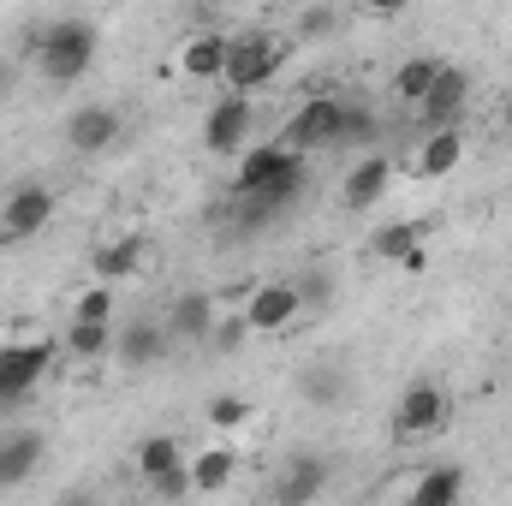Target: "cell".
Here are the masks:
<instances>
[{
    "mask_svg": "<svg viewBox=\"0 0 512 506\" xmlns=\"http://www.w3.org/2000/svg\"><path fill=\"white\" fill-rule=\"evenodd\" d=\"M96 48H102V36L90 18H54V24H36V36H30V60H36L42 84H54V90H72L96 66Z\"/></svg>",
    "mask_w": 512,
    "mask_h": 506,
    "instance_id": "6da1fadb",
    "label": "cell"
},
{
    "mask_svg": "<svg viewBox=\"0 0 512 506\" xmlns=\"http://www.w3.org/2000/svg\"><path fill=\"white\" fill-rule=\"evenodd\" d=\"M453 423V399H447V387H435V381H411L399 399H393V435L399 441H429V435H441Z\"/></svg>",
    "mask_w": 512,
    "mask_h": 506,
    "instance_id": "7a4b0ae2",
    "label": "cell"
},
{
    "mask_svg": "<svg viewBox=\"0 0 512 506\" xmlns=\"http://www.w3.org/2000/svg\"><path fill=\"white\" fill-rule=\"evenodd\" d=\"M274 78H280V48H274L262 30H245V36H233V42H227V72H221V84H227V90L256 96V90H268Z\"/></svg>",
    "mask_w": 512,
    "mask_h": 506,
    "instance_id": "3957f363",
    "label": "cell"
},
{
    "mask_svg": "<svg viewBox=\"0 0 512 506\" xmlns=\"http://www.w3.org/2000/svg\"><path fill=\"white\" fill-rule=\"evenodd\" d=\"M54 340H42V334H30V340H6L0 346V393H6V405H24L42 376H48V364H54Z\"/></svg>",
    "mask_w": 512,
    "mask_h": 506,
    "instance_id": "277c9868",
    "label": "cell"
},
{
    "mask_svg": "<svg viewBox=\"0 0 512 506\" xmlns=\"http://www.w3.org/2000/svg\"><path fill=\"white\" fill-rule=\"evenodd\" d=\"M340 120H346V102H340V96H310V102H298L292 120L280 126V143L298 149V155L334 149V143H340Z\"/></svg>",
    "mask_w": 512,
    "mask_h": 506,
    "instance_id": "5b68a950",
    "label": "cell"
},
{
    "mask_svg": "<svg viewBox=\"0 0 512 506\" xmlns=\"http://www.w3.org/2000/svg\"><path fill=\"white\" fill-rule=\"evenodd\" d=\"M54 209H60V197H54L48 185H18V191H6V203H0V239H6V245L42 239L48 221H54Z\"/></svg>",
    "mask_w": 512,
    "mask_h": 506,
    "instance_id": "8992f818",
    "label": "cell"
},
{
    "mask_svg": "<svg viewBox=\"0 0 512 506\" xmlns=\"http://www.w3.org/2000/svg\"><path fill=\"white\" fill-rule=\"evenodd\" d=\"M286 173H304V155H298V149H286L280 137H274V143H256V149H239L233 197H251V191H268V185H280Z\"/></svg>",
    "mask_w": 512,
    "mask_h": 506,
    "instance_id": "52a82bcc",
    "label": "cell"
},
{
    "mask_svg": "<svg viewBox=\"0 0 512 506\" xmlns=\"http://www.w3.org/2000/svg\"><path fill=\"white\" fill-rule=\"evenodd\" d=\"M251 126H256V102L239 96V90H227V96L203 114V149H209V155H239L245 137H251Z\"/></svg>",
    "mask_w": 512,
    "mask_h": 506,
    "instance_id": "ba28073f",
    "label": "cell"
},
{
    "mask_svg": "<svg viewBox=\"0 0 512 506\" xmlns=\"http://www.w3.org/2000/svg\"><path fill=\"white\" fill-rule=\"evenodd\" d=\"M239 316H245V328H251V334H286V328L304 316V298H298V286H292V280H262L251 298H245V310H239Z\"/></svg>",
    "mask_w": 512,
    "mask_h": 506,
    "instance_id": "9c48e42d",
    "label": "cell"
},
{
    "mask_svg": "<svg viewBox=\"0 0 512 506\" xmlns=\"http://www.w3.org/2000/svg\"><path fill=\"white\" fill-rule=\"evenodd\" d=\"M465 108H471V72H465V66H441L435 84H429L423 102H417V120H423V131L429 126H459Z\"/></svg>",
    "mask_w": 512,
    "mask_h": 506,
    "instance_id": "30bf717a",
    "label": "cell"
},
{
    "mask_svg": "<svg viewBox=\"0 0 512 506\" xmlns=\"http://www.w3.org/2000/svg\"><path fill=\"white\" fill-rule=\"evenodd\" d=\"M167 346H173L167 322L131 316L126 328H114V358H120L126 370H149V364H161V358H167Z\"/></svg>",
    "mask_w": 512,
    "mask_h": 506,
    "instance_id": "8fae6325",
    "label": "cell"
},
{
    "mask_svg": "<svg viewBox=\"0 0 512 506\" xmlns=\"http://www.w3.org/2000/svg\"><path fill=\"white\" fill-rule=\"evenodd\" d=\"M120 143V114L108 102H90V108H72L66 114V149L72 155H102Z\"/></svg>",
    "mask_w": 512,
    "mask_h": 506,
    "instance_id": "7c38bea8",
    "label": "cell"
},
{
    "mask_svg": "<svg viewBox=\"0 0 512 506\" xmlns=\"http://www.w3.org/2000/svg\"><path fill=\"white\" fill-rule=\"evenodd\" d=\"M42 459H48V435H42V429H12V435H0V489L30 483V477L42 471Z\"/></svg>",
    "mask_w": 512,
    "mask_h": 506,
    "instance_id": "4fadbf2b",
    "label": "cell"
},
{
    "mask_svg": "<svg viewBox=\"0 0 512 506\" xmlns=\"http://www.w3.org/2000/svg\"><path fill=\"white\" fill-rule=\"evenodd\" d=\"M387 185H393V161L376 149V155L352 161V173H346V185H340V203H346L352 215H370V209L387 197Z\"/></svg>",
    "mask_w": 512,
    "mask_h": 506,
    "instance_id": "5bb4252c",
    "label": "cell"
},
{
    "mask_svg": "<svg viewBox=\"0 0 512 506\" xmlns=\"http://www.w3.org/2000/svg\"><path fill=\"white\" fill-rule=\"evenodd\" d=\"M227 30H191L185 42H179V72L185 78H197V84H221V72H227Z\"/></svg>",
    "mask_w": 512,
    "mask_h": 506,
    "instance_id": "9a60e30c",
    "label": "cell"
},
{
    "mask_svg": "<svg viewBox=\"0 0 512 506\" xmlns=\"http://www.w3.org/2000/svg\"><path fill=\"white\" fill-rule=\"evenodd\" d=\"M459 161H465V131L459 126H429L423 131V143H417V179H447V173H459Z\"/></svg>",
    "mask_w": 512,
    "mask_h": 506,
    "instance_id": "2e32d148",
    "label": "cell"
},
{
    "mask_svg": "<svg viewBox=\"0 0 512 506\" xmlns=\"http://www.w3.org/2000/svg\"><path fill=\"white\" fill-rule=\"evenodd\" d=\"M215 322H221V310H215L209 292H185V298H173V310H167V334H173V340H209Z\"/></svg>",
    "mask_w": 512,
    "mask_h": 506,
    "instance_id": "e0dca14e",
    "label": "cell"
},
{
    "mask_svg": "<svg viewBox=\"0 0 512 506\" xmlns=\"http://www.w3.org/2000/svg\"><path fill=\"white\" fill-rule=\"evenodd\" d=\"M304 179L310 173H286L280 185H268V191H251V197H239V221H245V233L251 227H268L280 209H292L298 203V191H304Z\"/></svg>",
    "mask_w": 512,
    "mask_h": 506,
    "instance_id": "ac0fdd59",
    "label": "cell"
},
{
    "mask_svg": "<svg viewBox=\"0 0 512 506\" xmlns=\"http://www.w3.org/2000/svg\"><path fill=\"white\" fill-rule=\"evenodd\" d=\"M143 256H149V245L137 233H126V239H114V245H102V251L90 256V274L108 280V286H120L131 274H143Z\"/></svg>",
    "mask_w": 512,
    "mask_h": 506,
    "instance_id": "d6986e66",
    "label": "cell"
},
{
    "mask_svg": "<svg viewBox=\"0 0 512 506\" xmlns=\"http://www.w3.org/2000/svg\"><path fill=\"white\" fill-rule=\"evenodd\" d=\"M185 465H191V489H197V495H221V489L233 483V471H239V453H233V447H203V453H191Z\"/></svg>",
    "mask_w": 512,
    "mask_h": 506,
    "instance_id": "ffe728a7",
    "label": "cell"
},
{
    "mask_svg": "<svg viewBox=\"0 0 512 506\" xmlns=\"http://www.w3.org/2000/svg\"><path fill=\"white\" fill-rule=\"evenodd\" d=\"M405 501H411V506H453V501H465V471H459V465H435V471H423V477L405 489Z\"/></svg>",
    "mask_w": 512,
    "mask_h": 506,
    "instance_id": "44dd1931",
    "label": "cell"
},
{
    "mask_svg": "<svg viewBox=\"0 0 512 506\" xmlns=\"http://www.w3.org/2000/svg\"><path fill=\"white\" fill-rule=\"evenodd\" d=\"M185 465V441L179 435H149V441H137V477L143 483H155V477H167V471H179Z\"/></svg>",
    "mask_w": 512,
    "mask_h": 506,
    "instance_id": "7402d4cb",
    "label": "cell"
},
{
    "mask_svg": "<svg viewBox=\"0 0 512 506\" xmlns=\"http://www.w3.org/2000/svg\"><path fill=\"white\" fill-rule=\"evenodd\" d=\"M322 489H328V459H316V453L310 459H292V471L274 483L280 501H316Z\"/></svg>",
    "mask_w": 512,
    "mask_h": 506,
    "instance_id": "603a6c76",
    "label": "cell"
},
{
    "mask_svg": "<svg viewBox=\"0 0 512 506\" xmlns=\"http://www.w3.org/2000/svg\"><path fill=\"white\" fill-rule=\"evenodd\" d=\"M417 245H423V221H382L370 233V256L376 262H393V268H399V256H411Z\"/></svg>",
    "mask_w": 512,
    "mask_h": 506,
    "instance_id": "cb8c5ba5",
    "label": "cell"
},
{
    "mask_svg": "<svg viewBox=\"0 0 512 506\" xmlns=\"http://www.w3.org/2000/svg\"><path fill=\"white\" fill-rule=\"evenodd\" d=\"M298 393L310 399V405H322V411H334L346 393H352V381H346V370L340 364H310L304 376H298Z\"/></svg>",
    "mask_w": 512,
    "mask_h": 506,
    "instance_id": "d4e9b609",
    "label": "cell"
},
{
    "mask_svg": "<svg viewBox=\"0 0 512 506\" xmlns=\"http://www.w3.org/2000/svg\"><path fill=\"white\" fill-rule=\"evenodd\" d=\"M435 72H441V60H429V54H411V60H399V72H393V96L399 102H423V90L435 84Z\"/></svg>",
    "mask_w": 512,
    "mask_h": 506,
    "instance_id": "484cf974",
    "label": "cell"
},
{
    "mask_svg": "<svg viewBox=\"0 0 512 506\" xmlns=\"http://www.w3.org/2000/svg\"><path fill=\"white\" fill-rule=\"evenodd\" d=\"M72 358H114V322H66Z\"/></svg>",
    "mask_w": 512,
    "mask_h": 506,
    "instance_id": "4316f807",
    "label": "cell"
},
{
    "mask_svg": "<svg viewBox=\"0 0 512 506\" xmlns=\"http://www.w3.org/2000/svg\"><path fill=\"white\" fill-rule=\"evenodd\" d=\"M120 304H114V286L108 280H90L78 298H72V322H114Z\"/></svg>",
    "mask_w": 512,
    "mask_h": 506,
    "instance_id": "83f0119b",
    "label": "cell"
},
{
    "mask_svg": "<svg viewBox=\"0 0 512 506\" xmlns=\"http://www.w3.org/2000/svg\"><path fill=\"white\" fill-rule=\"evenodd\" d=\"M251 399H239V393H209V405H203V417H209V429H227V435H233V429H245V423H251Z\"/></svg>",
    "mask_w": 512,
    "mask_h": 506,
    "instance_id": "f1b7e54d",
    "label": "cell"
},
{
    "mask_svg": "<svg viewBox=\"0 0 512 506\" xmlns=\"http://www.w3.org/2000/svg\"><path fill=\"white\" fill-rule=\"evenodd\" d=\"M298 286V298H304V316H322L328 304H334V274L328 268H304V280H292Z\"/></svg>",
    "mask_w": 512,
    "mask_h": 506,
    "instance_id": "f546056e",
    "label": "cell"
},
{
    "mask_svg": "<svg viewBox=\"0 0 512 506\" xmlns=\"http://www.w3.org/2000/svg\"><path fill=\"white\" fill-rule=\"evenodd\" d=\"M292 30H298V42H328V36L340 30V12H334V6H304Z\"/></svg>",
    "mask_w": 512,
    "mask_h": 506,
    "instance_id": "4dcf8cb0",
    "label": "cell"
},
{
    "mask_svg": "<svg viewBox=\"0 0 512 506\" xmlns=\"http://www.w3.org/2000/svg\"><path fill=\"white\" fill-rule=\"evenodd\" d=\"M352 137H358V143H370V137H376V114H370V108H352V102H346V120H340V143H352Z\"/></svg>",
    "mask_w": 512,
    "mask_h": 506,
    "instance_id": "1f68e13d",
    "label": "cell"
},
{
    "mask_svg": "<svg viewBox=\"0 0 512 506\" xmlns=\"http://www.w3.org/2000/svg\"><path fill=\"white\" fill-rule=\"evenodd\" d=\"M161 501H179V495H191V465H179V471H167V477H155L149 483Z\"/></svg>",
    "mask_w": 512,
    "mask_h": 506,
    "instance_id": "d6a6232c",
    "label": "cell"
},
{
    "mask_svg": "<svg viewBox=\"0 0 512 506\" xmlns=\"http://www.w3.org/2000/svg\"><path fill=\"white\" fill-rule=\"evenodd\" d=\"M364 12H376V18H399L405 12V0H358Z\"/></svg>",
    "mask_w": 512,
    "mask_h": 506,
    "instance_id": "836d02e7",
    "label": "cell"
},
{
    "mask_svg": "<svg viewBox=\"0 0 512 506\" xmlns=\"http://www.w3.org/2000/svg\"><path fill=\"white\" fill-rule=\"evenodd\" d=\"M12 90H18V66L0 60V102H12Z\"/></svg>",
    "mask_w": 512,
    "mask_h": 506,
    "instance_id": "e575fe53",
    "label": "cell"
},
{
    "mask_svg": "<svg viewBox=\"0 0 512 506\" xmlns=\"http://www.w3.org/2000/svg\"><path fill=\"white\" fill-rule=\"evenodd\" d=\"M423 268H429V256H423V245H417L411 256H399V274H423Z\"/></svg>",
    "mask_w": 512,
    "mask_h": 506,
    "instance_id": "d590c367",
    "label": "cell"
},
{
    "mask_svg": "<svg viewBox=\"0 0 512 506\" xmlns=\"http://www.w3.org/2000/svg\"><path fill=\"white\" fill-rule=\"evenodd\" d=\"M0 411H12V405H6V393H0Z\"/></svg>",
    "mask_w": 512,
    "mask_h": 506,
    "instance_id": "8d00e7d4",
    "label": "cell"
},
{
    "mask_svg": "<svg viewBox=\"0 0 512 506\" xmlns=\"http://www.w3.org/2000/svg\"><path fill=\"white\" fill-rule=\"evenodd\" d=\"M507 126H512V102H507Z\"/></svg>",
    "mask_w": 512,
    "mask_h": 506,
    "instance_id": "74e56055",
    "label": "cell"
}]
</instances>
